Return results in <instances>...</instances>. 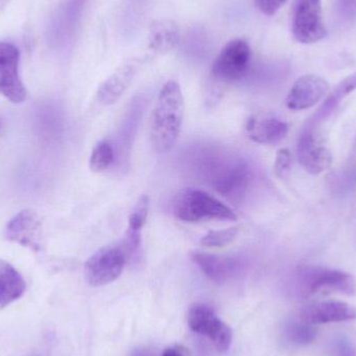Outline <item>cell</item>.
Instances as JSON below:
<instances>
[{
  "instance_id": "obj_1",
  "label": "cell",
  "mask_w": 356,
  "mask_h": 356,
  "mask_svg": "<svg viewBox=\"0 0 356 356\" xmlns=\"http://www.w3.org/2000/svg\"><path fill=\"white\" fill-rule=\"evenodd\" d=\"M184 114V100L179 85L169 81L163 86L152 112L150 141L158 154H165L179 137Z\"/></svg>"
},
{
  "instance_id": "obj_2",
  "label": "cell",
  "mask_w": 356,
  "mask_h": 356,
  "mask_svg": "<svg viewBox=\"0 0 356 356\" xmlns=\"http://www.w3.org/2000/svg\"><path fill=\"white\" fill-rule=\"evenodd\" d=\"M175 215L184 222L224 220L236 221V215L227 205L201 190L184 191L175 201Z\"/></svg>"
},
{
  "instance_id": "obj_3",
  "label": "cell",
  "mask_w": 356,
  "mask_h": 356,
  "mask_svg": "<svg viewBox=\"0 0 356 356\" xmlns=\"http://www.w3.org/2000/svg\"><path fill=\"white\" fill-rule=\"evenodd\" d=\"M292 33L294 39L302 44H313L325 39L327 29L322 14V0H297Z\"/></svg>"
},
{
  "instance_id": "obj_4",
  "label": "cell",
  "mask_w": 356,
  "mask_h": 356,
  "mask_svg": "<svg viewBox=\"0 0 356 356\" xmlns=\"http://www.w3.org/2000/svg\"><path fill=\"white\" fill-rule=\"evenodd\" d=\"M251 62V48L248 42L234 39L220 51L211 67L213 79L222 83H232L242 79Z\"/></svg>"
},
{
  "instance_id": "obj_5",
  "label": "cell",
  "mask_w": 356,
  "mask_h": 356,
  "mask_svg": "<svg viewBox=\"0 0 356 356\" xmlns=\"http://www.w3.org/2000/svg\"><path fill=\"white\" fill-rule=\"evenodd\" d=\"M188 324L196 334L209 339L220 353H225L232 342V332L211 307L202 303L192 305L188 309Z\"/></svg>"
},
{
  "instance_id": "obj_6",
  "label": "cell",
  "mask_w": 356,
  "mask_h": 356,
  "mask_svg": "<svg viewBox=\"0 0 356 356\" xmlns=\"http://www.w3.org/2000/svg\"><path fill=\"white\" fill-rule=\"evenodd\" d=\"M299 289L305 295L315 294L320 291H336L346 295L356 292L355 278L341 270L312 267L299 273Z\"/></svg>"
},
{
  "instance_id": "obj_7",
  "label": "cell",
  "mask_w": 356,
  "mask_h": 356,
  "mask_svg": "<svg viewBox=\"0 0 356 356\" xmlns=\"http://www.w3.org/2000/svg\"><path fill=\"white\" fill-rule=\"evenodd\" d=\"M127 255L123 248L106 246L94 253L85 264V278L93 286H106L122 274Z\"/></svg>"
},
{
  "instance_id": "obj_8",
  "label": "cell",
  "mask_w": 356,
  "mask_h": 356,
  "mask_svg": "<svg viewBox=\"0 0 356 356\" xmlns=\"http://www.w3.org/2000/svg\"><path fill=\"white\" fill-rule=\"evenodd\" d=\"M20 51L14 44L0 42V94L13 104L27 97L26 88L19 73Z\"/></svg>"
},
{
  "instance_id": "obj_9",
  "label": "cell",
  "mask_w": 356,
  "mask_h": 356,
  "mask_svg": "<svg viewBox=\"0 0 356 356\" xmlns=\"http://www.w3.org/2000/svg\"><path fill=\"white\" fill-rule=\"evenodd\" d=\"M297 156L301 166L309 175H321L332 164L330 148L323 138L312 129H305L299 137Z\"/></svg>"
},
{
  "instance_id": "obj_10",
  "label": "cell",
  "mask_w": 356,
  "mask_h": 356,
  "mask_svg": "<svg viewBox=\"0 0 356 356\" xmlns=\"http://www.w3.org/2000/svg\"><path fill=\"white\" fill-rule=\"evenodd\" d=\"M330 91V83L323 77L307 74L299 77L286 96V104L292 111H303L319 104Z\"/></svg>"
},
{
  "instance_id": "obj_11",
  "label": "cell",
  "mask_w": 356,
  "mask_h": 356,
  "mask_svg": "<svg viewBox=\"0 0 356 356\" xmlns=\"http://www.w3.org/2000/svg\"><path fill=\"white\" fill-rule=\"evenodd\" d=\"M42 224L39 216L31 209L17 213L6 224V238L10 242L27 247L35 252L42 250Z\"/></svg>"
},
{
  "instance_id": "obj_12",
  "label": "cell",
  "mask_w": 356,
  "mask_h": 356,
  "mask_svg": "<svg viewBox=\"0 0 356 356\" xmlns=\"http://www.w3.org/2000/svg\"><path fill=\"white\" fill-rule=\"evenodd\" d=\"M88 0H64L51 25L49 37L52 45H67L72 39Z\"/></svg>"
},
{
  "instance_id": "obj_13",
  "label": "cell",
  "mask_w": 356,
  "mask_h": 356,
  "mask_svg": "<svg viewBox=\"0 0 356 356\" xmlns=\"http://www.w3.org/2000/svg\"><path fill=\"white\" fill-rule=\"evenodd\" d=\"M245 131L251 141L272 145L280 143L286 137L289 124L275 114L261 112L252 115L247 120Z\"/></svg>"
},
{
  "instance_id": "obj_14",
  "label": "cell",
  "mask_w": 356,
  "mask_h": 356,
  "mask_svg": "<svg viewBox=\"0 0 356 356\" xmlns=\"http://www.w3.org/2000/svg\"><path fill=\"white\" fill-rule=\"evenodd\" d=\"M191 257L201 272L216 284L227 282L228 280L236 277L242 271V263L236 257H223L200 251L191 253Z\"/></svg>"
},
{
  "instance_id": "obj_15",
  "label": "cell",
  "mask_w": 356,
  "mask_h": 356,
  "mask_svg": "<svg viewBox=\"0 0 356 356\" xmlns=\"http://www.w3.org/2000/svg\"><path fill=\"white\" fill-rule=\"evenodd\" d=\"M299 319L313 325L350 321L356 319V307L341 301H321L303 307Z\"/></svg>"
},
{
  "instance_id": "obj_16",
  "label": "cell",
  "mask_w": 356,
  "mask_h": 356,
  "mask_svg": "<svg viewBox=\"0 0 356 356\" xmlns=\"http://www.w3.org/2000/svg\"><path fill=\"white\" fill-rule=\"evenodd\" d=\"M141 66V60H127L114 71L104 83L100 85L97 91V99L104 106L114 104L124 92L129 89L131 81L137 75Z\"/></svg>"
},
{
  "instance_id": "obj_17",
  "label": "cell",
  "mask_w": 356,
  "mask_h": 356,
  "mask_svg": "<svg viewBox=\"0 0 356 356\" xmlns=\"http://www.w3.org/2000/svg\"><path fill=\"white\" fill-rule=\"evenodd\" d=\"M250 181V171L245 163L228 165L213 178V188L223 196L238 199L243 196Z\"/></svg>"
},
{
  "instance_id": "obj_18",
  "label": "cell",
  "mask_w": 356,
  "mask_h": 356,
  "mask_svg": "<svg viewBox=\"0 0 356 356\" xmlns=\"http://www.w3.org/2000/svg\"><path fill=\"white\" fill-rule=\"evenodd\" d=\"M25 290L26 284L18 270L0 259V309L21 298Z\"/></svg>"
},
{
  "instance_id": "obj_19",
  "label": "cell",
  "mask_w": 356,
  "mask_h": 356,
  "mask_svg": "<svg viewBox=\"0 0 356 356\" xmlns=\"http://www.w3.org/2000/svg\"><path fill=\"white\" fill-rule=\"evenodd\" d=\"M179 42V31L177 23L170 19H159L150 25L148 43L156 54H168Z\"/></svg>"
},
{
  "instance_id": "obj_20",
  "label": "cell",
  "mask_w": 356,
  "mask_h": 356,
  "mask_svg": "<svg viewBox=\"0 0 356 356\" xmlns=\"http://www.w3.org/2000/svg\"><path fill=\"white\" fill-rule=\"evenodd\" d=\"M355 91H356V72L343 79L334 88V91L326 98L323 106L318 111L317 115H316L317 119H323L324 117H327L345 97Z\"/></svg>"
},
{
  "instance_id": "obj_21",
  "label": "cell",
  "mask_w": 356,
  "mask_h": 356,
  "mask_svg": "<svg viewBox=\"0 0 356 356\" xmlns=\"http://www.w3.org/2000/svg\"><path fill=\"white\" fill-rule=\"evenodd\" d=\"M284 334L288 340L294 344L307 345L315 340L317 330L313 324L307 323L301 319H295L286 323Z\"/></svg>"
},
{
  "instance_id": "obj_22",
  "label": "cell",
  "mask_w": 356,
  "mask_h": 356,
  "mask_svg": "<svg viewBox=\"0 0 356 356\" xmlns=\"http://www.w3.org/2000/svg\"><path fill=\"white\" fill-rule=\"evenodd\" d=\"M114 162V150L108 141H100L93 148L90 158V169L93 172L100 173L110 168Z\"/></svg>"
},
{
  "instance_id": "obj_23",
  "label": "cell",
  "mask_w": 356,
  "mask_h": 356,
  "mask_svg": "<svg viewBox=\"0 0 356 356\" xmlns=\"http://www.w3.org/2000/svg\"><path fill=\"white\" fill-rule=\"evenodd\" d=\"M150 200L147 195L140 197L135 209L131 211L129 219L127 234L141 236L142 228L145 225L149 211Z\"/></svg>"
},
{
  "instance_id": "obj_24",
  "label": "cell",
  "mask_w": 356,
  "mask_h": 356,
  "mask_svg": "<svg viewBox=\"0 0 356 356\" xmlns=\"http://www.w3.org/2000/svg\"><path fill=\"white\" fill-rule=\"evenodd\" d=\"M238 234V227L227 228L223 230H213L205 234L200 243L207 247H223L232 243Z\"/></svg>"
},
{
  "instance_id": "obj_25",
  "label": "cell",
  "mask_w": 356,
  "mask_h": 356,
  "mask_svg": "<svg viewBox=\"0 0 356 356\" xmlns=\"http://www.w3.org/2000/svg\"><path fill=\"white\" fill-rule=\"evenodd\" d=\"M292 165V158L290 152L286 148H282L278 150L274 162V172L278 178H286L288 177Z\"/></svg>"
},
{
  "instance_id": "obj_26",
  "label": "cell",
  "mask_w": 356,
  "mask_h": 356,
  "mask_svg": "<svg viewBox=\"0 0 356 356\" xmlns=\"http://www.w3.org/2000/svg\"><path fill=\"white\" fill-rule=\"evenodd\" d=\"M332 356H356L355 346L345 337H338L332 341Z\"/></svg>"
},
{
  "instance_id": "obj_27",
  "label": "cell",
  "mask_w": 356,
  "mask_h": 356,
  "mask_svg": "<svg viewBox=\"0 0 356 356\" xmlns=\"http://www.w3.org/2000/svg\"><path fill=\"white\" fill-rule=\"evenodd\" d=\"M338 10L344 20H355L356 0H338Z\"/></svg>"
},
{
  "instance_id": "obj_28",
  "label": "cell",
  "mask_w": 356,
  "mask_h": 356,
  "mask_svg": "<svg viewBox=\"0 0 356 356\" xmlns=\"http://www.w3.org/2000/svg\"><path fill=\"white\" fill-rule=\"evenodd\" d=\"M255 2L261 13L268 16H272L282 8L286 0H255Z\"/></svg>"
},
{
  "instance_id": "obj_29",
  "label": "cell",
  "mask_w": 356,
  "mask_h": 356,
  "mask_svg": "<svg viewBox=\"0 0 356 356\" xmlns=\"http://www.w3.org/2000/svg\"><path fill=\"white\" fill-rule=\"evenodd\" d=\"M162 356H188L186 349L181 346H171L165 349Z\"/></svg>"
},
{
  "instance_id": "obj_30",
  "label": "cell",
  "mask_w": 356,
  "mask_h": 356,
  "mask_svg": "<svg viewBox=\"0 0 356 356\" xmlns=\"http://www.w3.org/2000/svg\"><path fill=\"white\" fill-rule=\"evenodd\" d=\"M129 356H154L147 349L139 348L135 349Z\"/></svg>"
}]
</instances>
